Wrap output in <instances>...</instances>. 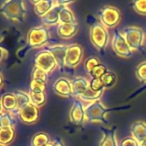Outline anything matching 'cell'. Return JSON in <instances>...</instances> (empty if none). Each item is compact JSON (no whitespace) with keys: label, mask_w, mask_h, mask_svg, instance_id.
I'll return each mask as SVG.
<instances>
[{"label":"cell","mask_w":146,"mask_h":146,"mask_svg":"<svg viewBox=\"0 0 146 146\" xmlns=\"http://www.w3.org/2000/svg\"><path fill=\"white\" fill-rule=\"evenodd\" d=\"M53 91L56 94L68 98L73 96V90H72V84L66 78H60L58 79L53 85Z\"/></svg>","instance_id":"12"},{"label":"cell","mask_w":146,"mask_h":146,"mask_svg":"<svg viewBox=\"0 0 146 146\" xmlns=\"http://www.w3.org/2000/svg\"><path fill=\"white\" fill-rule=\"evenodd\" d=\"M119 146H139V143L132 136L126 137L119 142Z\"/></svg>","instance_id":"36"},{"label":"cell","mask_w":146,"mask_h":146,"mask_svg":"<svg viewBox=\"0 0 146 146\" xmlns=\"http://www.w3.org/2000/svg\"><path fill=\"white\" fill-rule=\"evenodd\" d=\"M73 96L80 98L90 86V81L84 77H76L72 81Z\"/></svg>","instance_id":"15"},{"label":"cell","mask_w":146,"mask_h":146,"mask_svg":"<svg viewBox=\"0 0 146 146\" xmlns=\"http://www.w3.org/2000/svg\"><path fill=\"white\" fill-rule=\"evenodd\" d=\"M48 75L49 74H47L45 71L34 67L32 72V80H42L44 82H46L48 80Z\"/></svg>","instance_id":"32"},{"label":"cell","mask_w":146,"mask_h":146,"mask_svg":"<svg viewBox=\"0 0 146 146\" xmlns=\"http://www.w3.org/2000/svg\"><path fill=\"white\" fill-rule=\"evenodd\" d=\"M29 97H30L31 104H33L34 106L38 107V108L43 106L46 103V95H45L44 92L34 93V92H30Z\"/></svg>","instance_id":"26"},{"label":"cell","mask_w":146,"mask_h":146,"mask_svg":"<svg viewBox=\"0 0 146 146\" xmlns=\"http://www.w3.org/2000/svg\"><path fill=\"white\" fill-rule=\"evenodd\" d=\"M134 10L142 15H146V0H137L133 3Z\"/></svg>","instance_id":"34"},{"label":"cell","mask_w":146,"mask_h":146,"mask_svg":"<svg viewBox=\"0 0 146 146\" xmlns=\"http://www.w3.org/2000/svg\"><path fill=\"white\" fill-rule=\"evenodd\" d=\"M1 106L5 111H12L14 110H17V103L15 94L7 93L3 95L0 100Z\"/></svg>","instance_id":"20"},{"label":"cell","mask_w":146,"mask_h":146,"mask_svg":"<svg viewBox=\"0 0 146 146\" xmlns=\"http://www.w3.org/2000/svg\"><path fill=\"white\" fill-rule=\"evenodd\" d=\"M122 34L133 50H140L145 44V32L136 26L124 28Z\"/></svg>","instance_id":"3"},{"label":"cell","mask_w":146,"mask_h":146,"mask_svg":"<svg viewBox=\"0 0 146 146\" xmlns=\"http://www.w3.org/2000/svg\"><path fill=\"white\" fill-rule=\"evenodd\" d=\"M50 136L45 133H36L31 141L32 146H46L48 144H50Z\"/></svg>","instance_id":"24"},{"label":"cell","mask_w":146,"mask_h":146,"mask_svg":"<svg viewBox=\"0 0 146 146\" xmlns=\"http://www.w3.org/2000/svg\"><path fill=\"white\" fill-rule=\"evenodd\" d=\"M83 49L80 44H73L68 45L67 55L65 58V65L68 68L77 67L82 61Z\"/></svg>","instance_id":"9"},{"label":"cell","mask_w":146,"mask_h":146,"mask_svg":"<svg viewBox=\"0 0 146 146\" xmlns=\"http://www.w3.org/2000/svg\"><path fill=\"white\" fill-rule=\"evenodd\" d=\"M139 146H146V139L145 140H144L143 142H141V143L139 144Z\"/></svg>","instance_id":"39"},{"label":"cell","mask_w":146,"mask_h":146,"mask_svg":"<svg viewBox=\"0 0 146 146\" xmlns=\"http://www.w3.org/2000/svg\"><path fill=\"white\" fill-rule=\"evenodd\" d=\"M90 40L99 50H104L110 41L108 30L101 23H95L90 28Z\"/></svg>","instance_id":"4"},{"label":"cell","mask_w":146,"mask_h":146,"mask_svg":"<svg viewBox=\"0 0 146 146\" xmlns=\"http://www.w3.org/2000/svg\"><path fill=\"white\" fill-rule=\"evenodd\" d=\"M49 40V31L44 27H35L30 29L27 33V44L32 48L44 45Z\"/></svg>","instance_id":"6"},{"label":"cell","mask_w":146,"mask_h":146,"mask_svg":"<svg viewBox=\"0 0 146 146\" xmlns=\"http://www.w3.org/2000/svg\"><path fill=\"white\" fill-rule=\"evenodd\" d=\"M99 146H119L116 133L114 129H103V138Z\"/></svg>","instance_id":"19"},{"label":"cell","mask_w":146,"mask_h":146,"mask_svg":"<svg viewBox=\"0 0 146 146\" xmlns=\"http://www.w3.org/2000/svg\"><path fill=\"white\" fill-rule=\"evenodd\" d=\"M110 110L106 108L100 100L91 103L86 107V121L92 123L107 124L106 115Z\"/></svg>","instance_id":"1"},{"label":"cell","mask_w":146,"mask_h":146,"mask_svg":"<svg viewBox=\"0 0 146 146\" xmlns=\"http://www.w3.org/2000/svg\"><path fill=\"white\" fill-rule=\"evenodd\" d=\"M69 119L70 121L75 125H82L86 122V107H84L80 101H74L69 112Z\"/></svg>","instance_id":"10"},{"label":"cell","mask_w":146,"mask_h":146,"mask_svg":"<svg viewBox=\"0 0 146 146\" xmlns=\"http://www.w3.org/2000/svg\"><path fill=\"white\" fill-rule=\"evenodd\" d=\"M47 50L49 51H50L52 53V55L54 56V57L57 62V66L60 68H62L65 66V58H66V55H67L68 45L56 44V45L48 48Z\"/></svg>","instance_id":"14"},{"label":"cell","mask_w":146,"mask_h":146,"mask_svg":"<svg viewBox=\"0 0 146 146\" xmlns=\"http://www.w3.org/2000/svg\"><path fill=\"white\" fill-rule=\"evenodd\" d=\"M103 86L104 88H110L112 86H115V84L116 83L117 80V77L115 75V74L113 71H110L108 70L101 78H100Z\"/></svg>","instance_id":"25"},{"label":"cell","mask_w":146,"mask_h":146,"mask_svg":"<svg viewBox=\"0 0 146 146\" xmlns=\"http://www.w3.org/2000/svg\"><path fill=\"white\" fill-rule=\"evenodd\" d=\"M90 88L94 92H100L104 90V87L100 79H92L90 80Z\"/></svg>","instance_id":"35"},{"label":"cell","mask_w":146,"mask_h":146,"mask_svg":"<svg viewBox=\"0 0 146 146\" xmlns=\"http://www.w3.org/2000/svg\"><path fill=\"white\" fill-rule=\"evenodd\" d=\"M15 98H16V103H17V110H21L22 107L27 105V104H30V97L29 94L21 92V91H17L15 93Z\"/></svg>","instance_id":"27"},{"label":"cell","mask_w":146,"mask_h":146,"mask_svg":"<svg viewBox=\"0 0 146 146\" xmlns=\"http://www.w3.org/2000/svg\"><path fill=\"white\" fill-rule=\"evenodd\" d=\"M100 23L106 28H113L116 27L121 19L120 10L114 6H104L98 11Z\"/></svg>","instance_id":"5"},{"label":"cell","mask_w":146,"mask_h":146,"mask_svg":"<svg viewBox=\"0 0 146 146\" xmlns=\"http://www.w3.org/2000/svg\"><path fill=\"white\" fill-rule=\"evenodd\" d=\"M18 111L20 119L21 120L22 122L26 124H33L36 122L39 115L38 108L34 106L31 103L27 104Z\"/></svg>","instance_id":"11"},{"label":"cell","mask_w":146,"mask_h":146,"mask_svg":"<svg viewBox=\"0 0 146 146\" xmlns=\"http://www.w3.org/2000/svg\"><path fill=\"white\" fill-rule=\"evenodd\" d=\"M108 71V68L105 65L100 63L98 66H96L89 74V75L92 77V79H100L106 72Z\"/></svg>","instance_id":"30"},{"label":"cell","mask_w":146,"mask_h":146,"mask_svg":"<svg viewBox=\"0 0 146 146\" xmlns=\"http://www.w3.org/2000/svg\"><path fill=\"white\" fill-rule=\"evenodd\" d=\"M15 133L14 127H7V128H0V145H7L10 144L14 138H15Z\"/></svg>","instance_id":"22"},{"label":"cell","mask_w":146,"mask_h":146,"mask_svg":"<svg viewBox=\"0 0 146 146\" xmlns=\"http://www.w3.org/2000/svg\"><path fill=\"white\" fill-rule=\"evenodd\" d=\"M64 7V5L61 4L60 2L56 1V4L43 17H41V20L43 23L46 26H53L59 23V15L62 10V9Z\"/></svg>","instance_id":"13"},{"label":"cell","mask_w":146,"mask_h":146,"mask_svg":"<svg viewBox=\"0 0 146 146\" xmlns=\"http://www.w3.org/2000/svg\"><path fill=\"white\" fill-rule=\"evenodd\" d=\"M104 94V91H100V92H94L92 91L90 86L89 88L86 91V92L80 98L83 102H86V103H93L96 102L98 100H100L101 97Z\"/></svg>","instance_id":"23"},{"label":"cell","mask_w":146,"mask_h":146,"mask_svg":"<svg viewBox=\"0 0 146 146\" xmlns=\"http://www.w3.org/2000/svg\"><path fill=\"white\" fill-rule=\"evenodd\" d=\"M98 64H100V62H99L98 58H97L96 56H91L87 58L84 62V68H85L86 72L89 74L91 71Z\"/></svg>","instance_id":"31"},{"label":"cell","mask_w":146,"mask_h":146,"mask_svg":"<svg viewBox=\"0 0 146 146\" xmlns=\"http://www.w3.org/2000/svg\"><path fill=\"white\" fill-rule=\"evenodd\" d=\"M78 30V24H61L59 23L56 28V33L62 38H70L74 37Z\"/></svg>","instance_id":"18"},{"label":"cell","mask_w":146,"mask_h":146,"mask_svg":"<svg viewBox=\"0 0 146 146\" xmlns=\"http://www.w3.org/2000/svg\"><path fill=\"white\" fill-rule=\"evenodd\" d=\"M12 127H14V125L10 114L7 111H2L0 113V128H7Z\"/></svg>","instance_id":"29"},{"label":"cell","mask_w":146,"mask_h":146,"mask_svg":"<svg viewBox=\"0 0 146 146\" xmlns=\"http://www.w3.org/2000/svg\"><path fill=\"white\" fill-rule=\"evenodd\" d=\"M1 10L7 18L13 21H22L26 15V7L23 1H5L1 6Z\"/></svg>","instance_id":"2"},{"label":"cell","mask_w":146,"mask_h":146,"mask_svg":"<svg viewBox=\"0 0 146 146\" xmlns=\"http://www.w3.org/2000/svg\"><path fill=\"white\" fill-rule=\"evenodd\" d=\"M34 4V12L37 15L43 17L56 4V1L54 0H39V1H32Z\"/></svg>","instance_id":"17"},{"label":"cell","mask_w":146,"mask_h":146,"mask_svg":"<svg viewBox=\"0 0 146 146\" xmlns=\"http://www.w3.org/2000/svg\"><path fill=\"white\" fill-rule=\"evenodd\" d=\"M4 52H5V50H4L3 48H1V47H0V62H1V61H2V59L3 58Z\"/></svg>","instance_id":"38"},{"label":"cell","mask_w":146,"mask_h":146,"mask_svg":"<svg viewBox=\"0 0 146 146\" xmlns=\"http://www.w3.org/2000/svg\"><path fill=\"white\" fill-rule=\"evenodd\" d=\"M0 146H5V145H0Z\"/></svg>","instance_id":"42"},{"label":"cell","mask_w":146,"mask_h":146,"mask_svg":"<svg viewBox=\"0 0 146 146\" xmlns=\"http://www.w3.org/2000/svg\"><path fill=\"white\" fill-rule=\"evenodd\" d=\"M59 23L61 24H75L76 18L74 12L68 7L64 6L59 15Z\"/></svg>","instance_id":"21"},{"label":"cell","mask_w":146,"mask_h":146,"mask_svg":"<svg viewBox=\"0 0 146 146\" xmlns=\"http://www.w3.org/2000/svg\"><path fill=\"white\" fill-rule=\"evenodd\" d=\"M34 65L35 68H38L47 74H50L57 67V62L50 51L44 50L38 52L35 56Z\"/></svg>","instance_id":"8"},{"label":"cell","mask_w":146,"mask_h":146,"mask_svg":"<svg viewBox=\"0 0 146 146\" xmlns=\"http://www.w3.org/2000/svg\"><path fill=\"white\" fill-rule=\"evenodd\" d=\"M2 85H3V77H2V75L0 74V87L2 86Z\"/></svg>","instance_id":"40"},{"label":"cell","mask_w":146,"mask_h":146,"mask_svg":"<svg viewBox=\"0 0 146 146\" xmlns=\"http://www.w3.org/2000/svg\"><path fill=\"white\" fill-rule=\"evenodd\" d=\"M46 88V82L38 80H32L30 83V92L34 93L44 92Z\"/></svg>","instance_id":"28"},{"label":"cell","mask_w":146,"mask_h":146,"mask_svg":"<svg viewBox=\"0 0 146 146\" xmlns=\"http://www.w3.org/2000/svg\"><path fill=\"white\" fill-rule=\"evenodd\" d=\"M136 77L140 82L146 83V61L138 65L136 68Z\"/></svg>","instance_id":"33"},{"label":"cell","mask_w":146,"mask_h":146,"mask_svg":"<svg viewBox=\"0 0 146 146\" xmlns=\"http://www.w3.org/2000/svg\"><path fill=\"white\" fill-rule=\"evenodd\" d=\"M46 146H64V144L60 141V140H55V141H50V144H48Z\"/></svg>","instance_id":"37"},{"label":"cell","mask_w":146,"mask_h":146,"mask_svg":"<svg viewBox=\"0 0 146 146\" xmlns=\"http://www.w3.org/2000/svg\"><path fill=\"white\" fill-rule=\"evenodd\" d=\"M111 45H112L114 51L121 57L129 58L133 56V50L129 46L122 33L119 31L114 32L112 40H111Z\"/></svg>","instance_id":"7"},{"label":"cell","mask_w":146,"mask_h":146,"mask_svg":"<svg viewBox=\"0 0 146 146\" xmlns=\"http://www.w3.org/2000/svg\"><path fill=\"white\" fill-rule=\"evenodd\" d=\"M131 136L139 144L146 139V122L142 121H135L131 126Z\"/></svg>","instance_id":"16"},{"label":"cell","mask_w":146,"mask_h":146,"mask_svg":"<svg viewBox=\"0 0 146 146\" xmlns=\"http://www.w3.org/2000/svg\"><path fill=\"white\" fill-rule=\"evenodd\" d=\"M1 108H2V106H1V103H0V113L2 112V111H1Z\"/></svg>","instance_id":"41"}]
</instances>
